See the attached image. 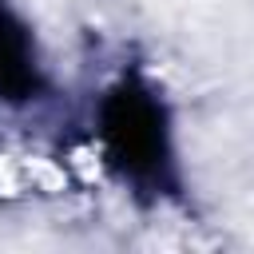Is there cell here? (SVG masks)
<instances>
[{
	"instance_id": "obj_1",
	"label": "cell",
	"mask_w": 254,
	"mask_h": 254,
	"mask_svg": "<svg viewBox=\"0 0 254 254\" xmlns=\"http://www.w3.org/2000/svg\"><path fill=\"white\" fill-rule=\"evenodd\" d=\"M99 139L111 171L135 190L163 194L175 187V151L163 99L143 79H119L99 103Z\"/></svg>"
},
{
	"instance_id": "obj_2",
	"label": "cell",
	"mask_w": 254,
	"mask_h": 254,
	"mask_svg": "<svg viewBox=\"0 0 254 254\" xmlns=\"http://www.w3.org/2000/svg\"><path fill=\"white\" fill-rule=\"evenodd\" d=\"M40 91V67H36V48L24 28V20L0 4V99L20 103Z\"/></svg>"
}]
</instances>
